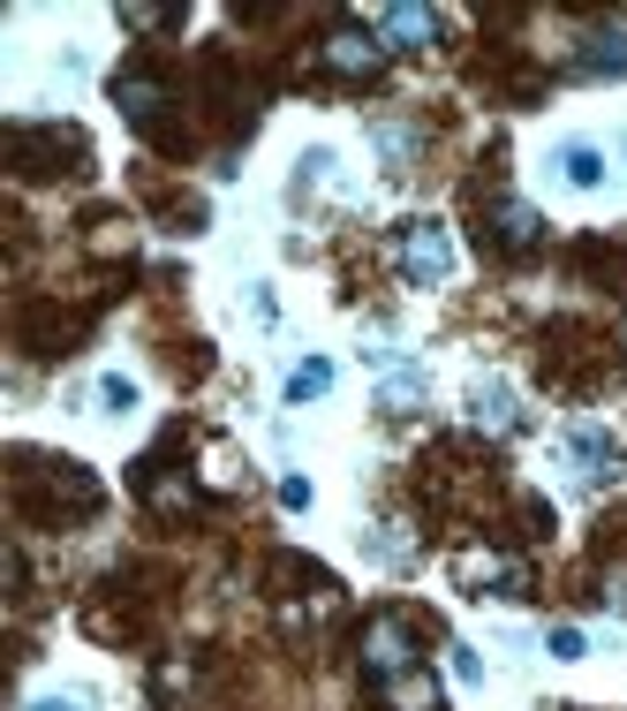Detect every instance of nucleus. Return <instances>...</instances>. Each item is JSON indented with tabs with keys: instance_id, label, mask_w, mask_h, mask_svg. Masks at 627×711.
<instances>
[{
	"instance_id": "8",
	"label": "nucleus",
	"mask_w": 627,
	"mask_h": 711,
	"mask_svg": "<svg viewBox=\"0 0 627 711\" xmlns=\"http://www.w3.org/2000/svg\"><path fill=\"white\" fill-rule=\"evenodd\" d=\"M333 386V364H302V372L288 378V402H310V394H326Z\"/></svg>"
},
{
	"instance_id": "13",
	"label": "nucleus",
	"mask_w": 627,
	"mask_h": 711,
	"mask_svg": "<svg viewBox=\"0 0 627 711\" xmlns=\"http://www.w3.org/2000/svg\"><path fill=\"white\" fill-rule=\"evenodd\" d=\"M99 402H106V409H129V402H136V386H129V378H106V386H99Z\"/></svg>"
},
{
	"instance_id": "1",
	"label": "nucleus",
	"mask_w": 627,
	"mask_h": 711,
	"mask_svg": "<svg viewBox=\"0 0 627 711\" xmlns=\"http://www.w3.org/2000/svg\"><path fill=\"white\" fill-rule=\"evenodd\" d=\"M401 265H409V281H417V288H439V281L454 273V243H446V227H439V220H417Z\"/></svg>"
},
{
	"instance_id": "7",
	"label": "nucleus",
	"mask_w": 627,
	"mask_h": 711,
	"mask_svg": "<svg viewBox=\"0 0 627 711\" xmlns=\"http://www.w3.org/2000/svg\"><path fill=\"white\" fill-rule=\"evenodd\" d=\"M559 167H567V182H575V190H589V182H597V152H589V144H567V152H559Z\"/></svg>"
},
{
	"instance_id": "2",
	"label": "nucleus",
	"mask_w": 627,
	"mask_h": 711,
	"mask_svg": "<svg viewBox=\"0 0 627 711\" xmlns=\"http://www.w3.org/2000/svg\"><path fill=\"white\" fill-rule=\"evenodd\" d=\"M363 659H371V673H386V681H393V673H409V659H417V651H409V628H401V621H378L371 636H363Z\"/></svg>"
},
{
	"instance_id": "11",
	"label": "nucleus",
	"mask_w": 627,
	"mask_h": 711,
	"mask_svg": "<svg viewBox=\"0 0 627 711\" xmlns=\"http://www.w3.org/2000/svg\"><path fill=\"white\" fill-rule=\"evenodd\" d=\"M122 106H129V114H152V106H160V84H136V77H129V84H122Z\"/></svg>"
},
{
	"instance_id": "6",
	"label": "nucleus",
	"mask_w": 627,
	"mask_h": 711,
	"mask_svg": "<svg viewBox=\"0 0 627 711\" xmlns=\"http://www.w3.org/2000/svg\"><path fill=\"white\" fill-rule=\"evenodd\" d=\"M500 235H506V243H537V212L506 197V205H500Z\"/></svg>"
},
{
	"instance_id": "9",
	"label": "nucleus",
	"mask_w": 627,
	"mask_h": 711,
	"mask_svg": "<svg viewBox=\"0 0 627 711\" xmlns=\"http://www.w3.org/2000/svg\"><path fill=\"white\" fill-rule=\"evenodd\" d=\"M476 417H484V424H514V402H506V386H476Z\"/></svg>"
},
{
	"instance_id": "12",
	"label": "nucleus",
	"mask_w": 627,
	"mask_h": 711,
	"mask_svg": "<svg viewBox=\"0 0 627 711\" xmlns=\"http://www.w3.org/2000/svg\"><path fill=\"white\" fill-rule=\"evenodd\" d=\"M552 659H583V628H552Z\"/></svg>"
},
{
	"instance_id": "4",
	"label": "nucleus",
	"mask_w": 627,
	"mask_h": 711,
	"mask_svg": "<svg viewBox=\"0 0 627 711\" xmlns=\"http://www.w3.org/2000/svg\"><path fill=\"white\" fill-rule=\"evenodd\" d=\"M386 697H393V711H439L431 673H393V681H386Z\"/></svg>"
},
{
	"instance_id": "3",
	"label": "nucleus",
	"mask_w": 627,
	"mask_h": 711,
	"mask_svg": "<svg viewBox=\"0 0 627 711\" xmlns=\"http://www.w3.org/2000/svg\"><path fill=\"white\" fill-rule=\"evenodd\" d=\"M378 31L401 39V45H431V39H439V16H431V8H386Z\"/></svg>"
},
{
	"instance_id": "14",
	"label": "nucleus",
	"mask_w": 627,
	"mask_h": 711,
	"mask_svg": "<svg viewBox=\"0 0 627 711\" xmlns=\"http://www.w3.org/2000/svg\"><path fill=\"white\" fill-rule=\"evenodd\" d=\"M39 711H76V704H39Z\"/></svg>"
},
{
	"instance_id": "10",
	"label": "nucleus",
	"mask_w": 627,
	"mask_h": 711,
	"mask_svg": "<svg viewBox=\"0 0 627 711\" xmlns=\"http://www.w3.org/2000/svg\"><path fill=\"white\" fill-rule=\"evenodd\" d=\"M597 77H627V39H605V53H589Z\"/></svg>"
},
{
	"instance_id": "5",
	"label": "nucleus",
	"mask_w": 627,
	"mask_h": 711,
	"mask_svg": "<svg viewBox=\"0 0 627 711\" xmlns=\"http://www.w3.org/2000/svg\"><path fill=\"white\" fill-rule=\"evenodd\" d=\"M326 53H333V69H348V77H356V69H378V45H371V39H356V31H340Z\"/></svg>"
}]
</instances>
